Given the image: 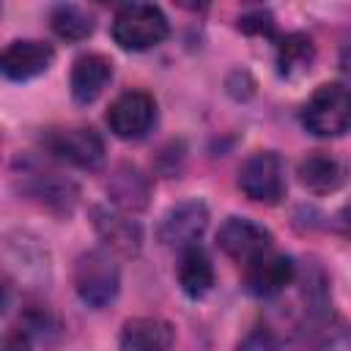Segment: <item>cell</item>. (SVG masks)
<instances>
[{
  "label": "cell",
  "instance_id": "7c38bea8",
  "mask_svg": "<svg viewBox=\"0 0 351 351\" xmlns=\"http://www.w3.org/2000/svg\"><path fill=\"white\" fill-rule=\"evenodd\" d=\"M112 80V63L104 55H80L71 66V96L77 104H90L101 96V90L107 88V82Z\"/></svg>",
  "mask_w": 351,
  "mask_h": 351
},
{
  "label": "cell",
  "instance_id": "9c48e42d",
  "mask_svg": "<svg viewBox=\"0 0 351 351\" xmlns=\"http://www.w3.org/2000/svg\"><path fill=\"white\" fill-rule=\"evenodd\" d=\"M208 225V211L200 200H184L178 206H173L162 225H159V239L167 244V247H176L178 252L186 250V247H195L197 239L203 236Z\"/></svg>",
  "mask_w": 351,
  "mask_h": 351
},
{
  "label": "cell",
  "instance_id": "9a60e30c",
  "mask_svg": "<svg viewBox=\"0 0 351 351\" xmlns=\"http://www.w3.org/2000/svg\"><path fill=\"white\" fill-rule=\"evenodd\" d=\"M299 181L310 189V192H335L343 186L346 181V165L326 151H313L299 162Z\"/></svg>",
  "mask_w": 351,
  "mask_h": 351
},
{
  "label": "cell",
  "instance_id": "52a82bcc",
  "mask_svg": "<svg viewBox=\"0 0 351 351\" xmlns=\"http://www.w3.org/2000/svg\"><path fill=\"white\" fill-rule=\"evenodd\" d=\"M217 244L228 258L247 266L271 252V233L247 217H228L217 230Z\"/></svg>",
  "mask_w": 351,
  "mask_h": 351
},
{
  "label": "cell",
  "instance_id": "ba28073f",
  "mask_svg": "<svg viewBox=\"0 0 351 351\" xmlns=\"http://www.w3.org/2000/svg\"><path fill=\"white\" fill-rule=\"evenodd\" d=\"M296 277V263L288 255L266 252L244 266V288L258 299H271L282 293Z\"/></svg>",
  "mask_w": 351,
  "mask_h": 351
},
{
  "label": "cell",
  "instance_id": "ffe728a7",
  "mask_svg": "<svg viewBox=\"0 0 351 351\" xmlns=\"http://www.w3.org/2000/svg\"><path fill=\"white\" fill-rule=\"evenodd\" d=\"M236 351H280V343H277V337H274L269 329H252V332L239 343Z\"/></svg>",
  "mask_w": 351,
  "mask_h": 351
},
{
  "label": "cell",
  "instance_id": "8992f818",
  "mask_svg": "<svg viewBox=\"0 0 351 351\" xmlns=\"http://www.w3.org/2000/svg\"><path fill=\"white\" fill-rule=\"evenodd\" d=\"M156 123V101L145 90L121 93L107 110V126L121 140H140Z\"/></svg>",
  "mask_w": 351,
  "mask_h": 351
},
{
  "label": "cell",
  "instance_id": "7402d4cb",
  "mask_svg": "<svg viewBox=\"0 0 351 351\" xmlns=\"http://www.w3.org/2000/svg\"><path fill=\"white\" fill-rule=\"evenodd\" d=\"M3 351H30V335H27V329L22 326H14V329H8V335H5V340H3Z\"/></svg>",
  "mask_w": 351,
  "mask_h": 351
},
{
  "label": "cell",
  "instance_id": "e0dca14e",
  "mask_svg": "<svg viewBox=\"0 0 351 351\" xmlns=\"http://www.w3.org/2000/svg\"><path fill=\"white\" fill-rule=\"evenodd\" d=\"M49 25L66 41H82L93 33V16L80 5H55L49 14Z\"/></svg>",
  "mask_w": 351,
  "mask_h": 351
},
{
  "label": "cell",
  "instance_id": "5b68a950",
  "mask_svg": "<svg viewBox=\"0 0 351 351\" xmlns=\"http://www.w3.org/2000/svg\"><path fill=\"white\" fill-rule=\"evenodd\" d=\"M44 148L82 170H96L104 162V140L90 126H66V129H49L44 134Z\"/></svg>",
  "mask_w": 351,
  "mask_h": 351
},
{
  "label": "cell",
  "instance_id": "7a4b0ae2",
  "mask_svg": "<svg viewBox=\"0 0 351 351\" xmlns=\"http://www.w3.org/2000/svg\"><path fill=\"white\" fill-rule=\"evenodd\" d=\"M170 33L167 16L162 8L151 3H129L118 8L112 19V38L121 49L129 52H145L151 47H159Z\"/></svg>",
  "mask_w": 351,
  "mask_h": 351
},
{
  "label": "cell",
  "instance_id": "5bb4252c",
  "mask_svg": "<svg viewBox=\"0 0 351 351\" xmlns=\"http://www.w3.org/2000/svg\"><path fill=\"white\" fill-rule=\"evenodd\" d=\"M173 340V326L162 318H132L121 329V351H170Z\"/></svg>",
  "mask_w": 351,
  "mask_h": 351
},
{
  "label": "cell",
  "instance_id": "2e32d148",
  "mask_svg": "<svg viewBox=\"0 0 351 351\" xmlns=\"http://www.w3.org/2000/svg\"><path fill=\"white\" fill-rule=\"evenodd\" d=\"M178 285L186 296L192 299H200L211 291L214 285V266H211V258L206 255V250L200 244L195 247H186L181 250V258H178Z\"/></svg>",
  "mask_w": 351,
  "mask_h": 351
},
{
  "label": "cell",
  "instance_id": "d6986e66",
  "mask_svg": "<svg viewBox=\"0 0 351 351\" xmlns=\"http://www.w3.org/2000/svg\"><path fill=\"white\" fill-rule=\"evenodd\" d=\"M115 178L123 181V189H115V200L126 208H143L148 200V186H145L143 176L132 167H123V170H118Z\"/></svg>",
  "mask_w": 351,
  "mask_h": 351
},
{
  "label": "cell",
  "instance_id": "603a6c76",
  "mask_svg": "<svg viewBox=\"0 0 351 351\" xmlns=\"http://www.w3.org/2000/svg\"><path fill=\"white\" fill-rule=\"evenodd\" d=\"M340 225H343V230H346V233H351V200L340 208Z\"/></svg>",
  "mask_w": 351,
  "mask_h": 351
},
{
  "label": "cell",
  "instance_id": "44dd1931",
  "mask_svg": "<svg viewBox=\"0 0 351 351\" xmlns=\"http://www.w3.org/2000/svg\"><path fill=\"white\" fill-rule=\"evenodd\" d=\"M313 351H351V329H335L324 335Z\"/></svg>",
  "mask_w": 351,
  "mask_h": 351
},
{
  "label": "cell",
  "instance_id": "4fadbf2b",
  "mask_svg": "<svg viewBox=\"0 0 351 351\" xmlns=\"http://www.w3.org/2000/svg\"><path fill=\"white\" fill-rule=\"evenodd\" d=\"M93 225L101 236V241L110 247V252L121 255H134L140 250V228L134 219H129L118 208H96L93 211Z\"/></svg>",
  "mask_w": 351,
  "mask_h": 351
},
{
  "label": "cell",
  "instance_id": "277c9868",
  "mask_svg": "<svg viewBox=\"0 0 351 351\" xmlns=\"http://www.w3.org/2000/svg\"><path fill=\"white\" fill-rule=\"evenodd\" d=\"M239 189L255 200L274 206L285 195V165L274 151H255L239 167Z\"/></svg>",
  "mask_w": 351,
  "mask_h": 351
},
{
  "label": "cell",
  "instance_id": "3957f363",
  "mask_svg": "<svg viewBox=\"0 0 351 351\" xmlns=\"http://www.w3.org/2000/svg\"><path fill=\"white\" fill-rule=\"evenodd\" d=\"M77 296L90 307H107L121 288V271L110 250H90L77 258L74 266Z\"/></svg>",
  "mask_w": 351,
  "mask_h": 351
},
{
  "label": "cell",
  "instance_id": "6da1fadb",
  "mask_svg": "<svg viewBox=\"0 0 351 351\" xmlns=\"http://www.w3.org/2000/svg\"><path fill=\"white\" fill-rule=\"evenodd\" d=\"M302 126L315 137H340L351 129V88L326 82L302 107Z\"/></svg>",
  "mask_w": 351,
  "mask_h": 351
},
{
  "label": "cell",
  "instance_id": "cb8c5ba5",
  "mask_svg": "<svg viewBox=\"0 0 351 351\" xmlns=\"http://www.w3.org/2000/svg\"><path fill=\"white\" fill-rule=\"evenodd\" d=\"M346 71H348V74H351V49H348V52H346Z\"/></svg>",
  "mask_w": 351,
  "mask_h": 351
},
{
  "label": "cell",
  "instance_id": "30bf717a",
  "mask_svg": "<svg viewBox=\"0 0 351 351\" xmlns=\"http://www.w3.org/2000/svg\"><path fill=\"white\" fill-rule=\"evenodd\" d=\"M22 186L30 197H36L38 203L58 208V211H69L77 200V184L49 167H38V165H25L22 167Z\"/></svg>",
  "mask_w": 351,
  "mask_h": 351
},
{
  "label": "cell",
  "instance_id": "ac0fdd59",
  "mask_svg": "<svg viewBox=\"0 0 351 351\" xmlns=\"http://www.w3.org/2000/svg\"><path fill=\"white\" fill-rule=\"evenodd\" d=\"M277 49H280V69H282L285 74L302 71V69H307L310 60H313V44H310V38H304V36H299V33L285 36Z\"/></svg>",
  "mask_w": 351,
  "mask_h": 351
},
{
  "label": "cell",
  "instance_id": "8fae6325",
  "mask_svg": "<svg viewBox=\"0 0 351 351\" xmlns=\"http://www.w3.org/2000/svg\"><path fill=\"white\" fill-rule=\"evenodd\" d=\"M55 60V52L49 44L36 41V38H22V41H11L0 58V69L8 80L14 82H25L33 80L38 74H44Z\"/></svg>",
  "mask_w": 351,
  "mask_h": 351
}]
</instances>
